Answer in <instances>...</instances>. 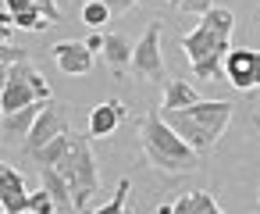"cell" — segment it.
I'll list each match as a JSON object with an SVG mask.
<instances>
[{
	"label": "cell",
	"mask_w": 260,
	"mask_h": 214,
	"mask_svg": "<svg viewBox=\"0 0 260 214\" xmlns=\"http://www.w3.org/2000/svg\"><path fill=\"white\" fill-rule=\"evenodd\" d=\"M68 143H72V132H64V136H57L54 143H47L43 150H36V154H29L40 168H54L61 157H64V150H68Z\"/></svg>",
	"instance_id": "18"
},
{
	"label": "cell",
	"mask_w": 260,
	"mask_h": 214,
	"mask_svg": "<svg viewBox=\"0 0 260 214\" xmlns=\"http://www.w3.org/2000/svg\"><path fill=\"white\" fill-rule=\"evenodd\" d=\"M40 107H43V104H29V107L15 111V114H0V132H4V139L22 146V143H25V136L32 132L36 118H40Z\"/></svg>",
	"instance_id": "12"
},
{
	"label": "cell",
	"mask_w": 260,
	"mask_h": 214,
	"mask_svg": "<svg viewBox=\"0 0 260 214\" xmlns=\"http://www.w3.org/2000/svg\"><path fill=\"white\" fill-rule=\"evenodd\" d=\"M125 121V104L121 100H104L89 111V139H107L118 125Z\"/></svg>",
	"instance_id": "11"
},
{
	"label": "cell",
	"mask_w": 260,
	"mask_h": 214,
	"mask_svg": "<svg viewBox=\"0 0 260 214\" xmlns=\"http://www.w3.org/2000/svg\"><path fill=\"white\" fill-rule=\"evenodd\" d=\"M104 40H107V36H96V33H93V36H89V40H86V47H89V50H93V54H96V50H100V54H104Z\"/></svg>",
	"instance_id": "29"
},
{
	"label": "cell",
	"mask_w": 260,
	"mask_h": 214,
	"mask_svg": "<svg viewBox=\"0 0 260 214\" xmlns=\"http://www.w3.org/2000/svg\"><path fill=\"white\" fill-rule=\"evenodd\" d=\"M82 22L89 29H100L104 22H111V8L104 4V0H86V8H82Z\"/></svg>",
	"instance_id": "21"
},
{
	"label": "cell",
	"mask_w": 260,
	"mask_h": 214,
	"mask_svg": "<svg viewBox=\"0 0 260 214\" xmlns=\"http://www.w3.org/2000/svg\"><path fill=\"white\" fill-rule=\"evenodd\" d=\"M11 22H15V29H36V33H43V29H50V22L43 18V11H22V15H11Z\"/></svg>",
	"instance_id": "22"
},
{
	"label": "cell",
	"mask_w": 260,
	"mask_h": 214,
	"mask_svg": "<svg viewBox=\"0 0 260 214\" xmlns=\"http://www.w3.org/2000/svg\"><path fill=\"white\" fill-rule=\"evenodd\" d=\"M182 50H185V57H189L192 65H200V61H207L210 54H228V50H232V40H228V36H217L214 29H207V25L200 22L189 36H182Z\"/></svg>",
	"instance_id": "7"
},
{
	"label": "cell",
	"mask_w": 260,
	"mask_h": 214,
	"mask_svg": "<svg viewBox=\"0 0 260 214\" xmlns=\"http://www.w3.org/2000/svg\"><path fill=\"white\" fill-rule=\"evenodd\" d=\"M64 132H72V129H68V107L57 104V100H47V104L40 107V118H36L32 132H29L25 143H22V154L29 157V154L43 150L47 143H54L57 136H64Z\"/></svg>",
	"instance_id": "4"
},
{
	"label": "cell",
	"mask_w": 260,
	"mask_h": 214,
	"mask_svg": "<svg viewBox=\"0 0 260 214\" xmlns=\"http://www.w3.org/2000/svg\"><path fill=\"white\" fill-rule=\"evenodd\" d=\"M0 210H8V214L29 210V189L11 164H0Z\"/></svg>",
	"instance_id": "9"
},
{
	"label": "cell",
	"mask_w": 260,
	"mask_h": 214,
	"mask_svg": "<svg viewBox=\"0 0 260 214\" xmlns=\"http://www.w3.org/2000/svg\"><path fill=\"white\" fill-rule=\"evenodd\" d=\"M132 68H136L143 79H150V82H168L164 57H160V22H153V25L143 33V40L136 43V50H132Z\"/></svg>",
	"instance_id": "5"
},
{
	"label": "cell",
	"mask_w": 260,
	"mask_h": 214,
	"mask_svg": "<svg viewBox=\"0 0 260 214\" xmlns=\"http://www.w3.org/2000/svg\"><path fill=\"white\" fill-rule=\"evenodd\" d=\"M104 4L111 8V15H121V11H128V8L136 4V0H104Z\"/></svg>",
	"instance_id": "28"
},
{
	"label": "cell",
	"mask_w": 260,
	"mask_h": 214,
	"mask_svg": "<svg viewBox=\"0 0 260 214\" xmlns=\"http://www.w3.org/2000/svg\"><path fill=\"white\" fill-rule=\"evenodd\" d=\"M260 86V50H256V57H253V89Z\"/></svg>",
	"instance_id": "30"
},
{
	"label": "cell",
	"mask_w": 260,
	"mask_h": 214,
	"mask_svg": "<svg viewBox=\"0 0 260 214\" xmlns=\"http://www.w3.org/2000/svg\"><path fill=\"white\" fill-rule=\"evenodd\" d=\"M132 43L121 36V33H111L107 40H104V61L111 65V72H125L128 65H132Z\"/></svg>",
	"instance_id": "15"
},
{
	"label": "cell",
	"mask_w": 260,
	"mask_h": 214,
	"mask_svg": "<svg viewBox=\"0 0 260 214\" xmlns=\"http://www.w3.org/2000/svg\"><path fill=\"white\" fill-rule=\"evenodd\" d=\"M32 4H36V8L43 11V18H47L50 25H54V22H61V8L54 4V0H32Z\"/></svg>",
	"instance_id": "26"
},
{
	"label": "cell",
	"mask_w": 260,
	"mask_h": 214,
	"mask_svg": "<svg viewBox=\"0 0 260 214\" xmlns=\"http://www.w3.org/2000/svg\"><path fill=\"white\" fill-rule=\"evenodd\" d=\"M192 104H200V93H196L185 79H168V82H164V104H160V107L182 111V107H192Z\"/></svg>",
	"instance_id": "16"
},
{
	"label": "cell",
	"mask_w": 260,
	"mask_h": 214,
	"mask_svg": "<svg viewBox=\"0 0 260 214\" xmlns=\"http://www.w3.org/2000/svg\"><path fill=\"white\" fill-rule=\"evenodd\" d=\"M0 214H8V210H0Z\"/></svg>",
	"instance_id": "33"
},
{
	"label": "cell",
	"mask_w": 260,
	"mask_h": 214,
	"mask_svg": "<svg viewBox=\"0 0 260 214\" xmlns=\"http://www.w3.org/2000/svg\"><path fill=\"white\" fill-rule=\"evenodd\" d=\"M171 214H221V207L214 203V196L207 189H192L171 203Z\"/></svg>",
	"instance_id": "14"
},
{
	"label": "cell",
	"mask_w": 260,
	"mask_h": 214,
	"mask_svg": "<svg viewBox=\"0 0 260 214\" xmlns=\"http://www.w3.org/2000/svg\"><path fill=\"white\" fill-rule=\"evenodd\" d=\"M139 136H143L146 161H150L153 168H160V171L189 175V171H196V168L203 164V157H200V154H196L182 136H175V129H168L160 114H146V118H143Z\"/></svg>",
	"instance_id": "1"
},
{
	"label": "cell",
	"mask_w": 260,
	"mask_h": 214,
	"mask_svg": "<svg viewBox=\"0 0 260 214\" xmlns=\"http://www.w3.org/2000/svg\"><path fill=\"white\" fill-rule=\"evenodd\" d=\"M203 25H207V29H214L217 36H228V40H232V29H235V15H232L228 8H210V11L203 15Z\"/></svg>",
	"instance_id": "19"
},
{
	"label": "cell",
	"mask_w": 260,
	"mask_h": 214,
	"mask_svg": "<svg viewBox=\"0 0 260 214\" xmlns=\"http://www.w3.org/2000/svg\"><path fill=\"white\" fill-rule=\"evenodd\" d=\"M256 129H260V118H256Z\"/></svg>",
	"instance_id": "32"
},
{
	"label": "cell",
	"mask_w": 260,
	"mask_h": 214,
	"mask_svg": "<svg viewBox=\"0 0 260 214\" xmlns=\"http://www.w3.org/2000/svg\"><path fill=\"white\" fill-rule=\"evenodd\" d=\"M157 114H160V118H164V125H168V129H175V136H182V139H185V143H189L200 157L214 150V143H217V139H214V136H210L200 121H192L185 111H168V107H160Z\"/></svg>",
	"instance_id": "6"
},
{
	"label": "cell",
	"mask_w": 260,
	"mask_h": 214,
	"mask_svg": "<svg viewBox=\"0 0 260 214\" xmlns=\"http://www.w3.org/2000/svg\"><path fill=\"white\" fill-rule=\"evenodd\" d=\"M40 178H43V189L50 193V200L61 207H72V193H68V182L57 175V168H40Z\"/></svg>",
	"instance_id": "17"
},
{
	"label": "cell",
	"mask_w": 260,
	"mask_h": 214,
	"mask_svg": "<svg viewBox=\"0 0 260 214\" xmlns=\"http://www.w3.org/2000/svg\"><path fill=\"white\" fill-rule=\"evenodd\" d=\"M175 4H178V11H185V15H207L210 8H214V0H175Z\"/></svg>",
	"instance_id": "24"
},
{
	"label": "cell",
	"mask_w": 260,
	"mask_h": 214,
	"mask_svg": "<svg viewBox=\"0 0 260 214\" xmlns=\"http://www.w3.org/2000/svg\"><path fill=\"white\" fill-rule=\"evenodd\" d=\"M54 168H57V175L68 182L72 207L82 210V207L96 196V189H100V175H96V157H93V150H89V136L72 132V143H68L64 157H61Z\"/></svg>",
	"instance_id": "2"
},
{
	"label": "cell",
	"mask_w": 260,
	"mask_h": 214,
	"mask_svg": "<svg viewBox=\"0 0 260 214\" xmlns=\"http://www.w3.org/2000/svg\"><path fill=\"white\" fill-rule=\"evenodd\" d=\"M128 189H132V182H128V178H121V182H118V189H114V196H111L100 210H93V214H128Z\"/></svg>",
	"instance_id": "20"
},
{
	"label": "cell",
	"mask_w": 260,
	"mask_h": 214,
	"mask_svg": "<svg viewBox=\"0 0 260 214\" xmlns=\"http://www.w3.org/2000/svg\"><path fill=\"white\" fill-rule=\"evenodd\" d=\"M192 121H200L214 139H221V132H224V125L232 121V100H200V104H192V107H182Z\"/></svg>",
	"instance_id": "8"
},
{
	"label": "cell",
	"mask_w": 260,
	"mask_h": 214,
	"mask_svg": "<svg viewBox=\"0 0 260 214\" xmlns=\"http://www.w3.org/2000/svg\"><path fill=\"white\" fill-rule=\"evenodd\" d=\"M253 57L256 50H228L224 57V79L235 86V89H253Z\"/></svg>",
	"instance_id": "13"
},
{
	"label": "cell",
	"mask_w": 260,
	"mask_h": 214,
	"mask_svg": "<svg viewBox=\"0 0 260 214\" xmlns=\"http://www.w3.org/2000/svg\"><path fill=\"white\" fill-rule=\"evenodd\" d=\"M4 8L11 11V15H22V11H32L36 4H32V0H4ZM40 11V8H36Z\"/></svg>",
	"instance_id": "27"
},
{
	"label": "cell",
	"mask_w": 260,
	"mask_h": 214,
	"mask_svg": "<svg viewBox=\"0 0 260 214\" xmlns=\"http://www.w3.org/2000/svg\"><path fill=\"white\" fill-rule=\"evenodd\" d=\"M11 29H15L11 11H0V50H4V47H11Z\"/></svg>",
	"instance_id": "25"
},
{
	"label": "cell",
	"mask_w": 260,
	"mask_h": 214,
	"mask_svg": "<svg viewBox=\"0 0 260 214\" xmlns=\"http://www.w3.org/2000/svg\"><path fill=\"white\" fill-rule=\"evenodd\" d=\"M8 68H11V65L0 61V93H4V86H8Z\"/></svg>",
	"instance_id": "31"
},
{
	"label": "cell",
	"mask_w": 260,
	"mask_h": 214,
	"mask_svg": "<svg viewBox=\"0 0 260 214\" xmlns=\"http://www.w3.org/2000/svg\"><path fill=\"white\" fill-rule=\"evenodd\" d=\"M29 210L32 214H57V203L50 200L47 189H40V193H29Z\"/></svg>",
	"instance_id": "23"
},
{
	"label": "cell",
	"mask_w": 260,
	"mask_h": 214,
	"mask_svg": "<svg viewBox=\"0 0 260 214\" xmlns=\"http://www.w3.org/2000/svg\"><path fill=\"white\" fill-rule=\"evenodd\" d=\"M54 61L64 75H86L93 68V50L79 40H68V43H57L54 47Z\"/></svg>",
	"instance_id": "10"
},
{
	"label": "cell",
	"mask_w": 260,
	"mask_h": 214,
	"mask_svg": "<svg viewBox=\"0 0 260 214\" xmlns=\"http://www.w3.org/2000/svg\"><path fill=\"white\" fill-rule=\"evenodd\" d=\"M47 100H50V86L29 61L8 68V86L0 93V114H15L29 104H47Z\"/></svg>",
	"instance_id": "3"
}]
</instances>
